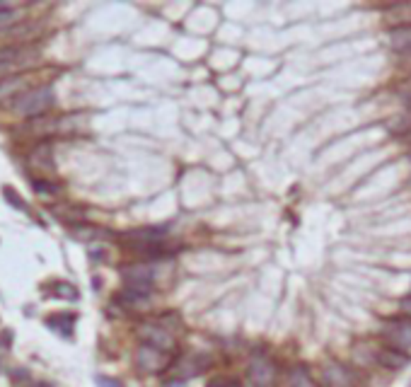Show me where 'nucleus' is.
I'll list each match as a JSON object with an SVG mask.
<instances>
[{"label":"nucleus","mask_w":411,"mask_h":387,"mask_svg":"<svg viewBox=\"0 0 411 387\" xmlns=\"http://www.w3.org/2000/svg\"><path fill=\"white\" fill-rule=\"evenodd\" d=\"M138 339L143 341V344L153 346V349H160L165 351V354H172L174 346H177V341H174V336L170 334V330H165V327L155 325V322H145V325H138Z\"/></svg>","instance_id":"obj_4"},{"label":"nucleus","mask_w":411,"mask_h":387,"mask_svg":"<svg viewBox=\"0 0 411 387\" xmlns=\"http://www.w3.org/2000/svg\"><path fill=\"white\" fill-rule=\"evenodd\" d=\"M27 87H29V78L27 75H10V78H5V80H0V100H8V97H22Z\"/></svg>","instance_id":"obj_10"},{"label":"nucleus","mask_w":411,"mask_h":387,"mask_svg":"<svg viewBox=\"0 0 411 387\" xmlns=\"http://www.w3.org/2000/svg\"><path fill=\"white\" fill-rule=\"evenodd\" d=\"M387 129L392 131V134H397V136L407 134V131L411 129V114H397V116H392V119L387 121Z\"/></svg>","instance_id":"obj_15"},{"label":"nucleus","mask_w":411,"mask_h":387,"mask_svg":"<svg viewBox=\"0 0 411 387\" xmlns=\"http://www.w3.org/2000/svg\"><path fill=\"white\" fill-rule=\"evenodd\" d=\"M5 199H8L10 204H15V206H17V208H22V210L27 208V206H24V201L17 196V192H12V189H10V187H5Z\"/></svg>","instance_id":"obj_21"},{"label":"nucleus","mask_w":411,"mask_h":387,"mask_svg":"<svg viewBox=\"0 0 411 387\" xmlns=\"http://www.w3.org/2000/svg\"><path fill=\"white\" fill-rule=\"evenodd\" d=\"M53 107V87L42 85L34 87V90H27L22 97L12 102V109L22 116H42L46 114Z\"/></svg>","instance_id":"obj_2"},{"label":"nucleus","mask_w":411,"mask_h":387,"mask_svg":"<svg viewBox=\"0 0 411 387\" xmlns=\"http://www.w3.org/2000/svg\"><path fill=\"white\" fill-rule=\"evenodd\" d=\"M206 387H242V383L237 378H232V375H215V378L208 380Z\"/></svg>","instance_id":"obj_17"},{"label":"nucleus","mask_w":411,"mask_h":387,"mask_svg":"<svg viewBox=\"0 0 411 387\" xmlns=\"http://www.w3.org/2000/svg\"><path fill=\"white\" fill-rule=\"evenodd\" d=\"M399 307H402V312H404V315H407L409 320H411V296L402 298V303H399Z\"/></svg>","instance_id":"obj_22"},{"label":"nucleus","mask_w":411,"mask_h":387,"mask_svg":"<svg viewBox=\"0 0 411 387\" xmlns=\"http://www.w3.org/2000/svg\"><path fill=\"white\" fill-rule=\"evenodd\" d=\"M387 22L397 24V27H409L411 24V3L394 5L387 10Z\"/></svg>","instance_id":"obj_13"},{"label":"nucleus","mask_w":411,"mask_h":387,"mask_svg":"<svg viewBox=\"0 0 411 387\" xmlns=\"http://www.w3.org/2000/svg\"><path fill=\"white\" fill-rule=\"evenodd\" d=\"M73 325H75V315H71V312H58V315L46 317V327L53 332H58L61 336H71Z\"/></svg>","instance_id":"obj_12"},{"label":"nucleus","mask_w":411,"mask_h":387,"mask_svg":"<svg viewBox=\"0 0 411 387\" xmlns=\"http://www.w3.org/2000/svg\"><path fill=\"white\" fill-rule=\"evenodd\" d=\"M163 387H187V383H184V380H167Z\"/></svg>","instance_id":"obj_23"},{"label":"nucleus","mask_w":411,"mask_h":387,"mask_svg":"<svg viewBox=\"0 0 411 387\" xmlns=\"http://www.w3.org/2000/svg\"><path fill=\"white\" fill-rule=\"evenodd\" d=\"M387 46L397 53H409L411 51V24L409 27H392L387 32Z\"/></svg>","instance_id":"obj_9"},{"label":"nucleus","mask_w":411,"mask_h":387,"mask_svg":"<svg viewBox=\"0 0 411 387\" xmlns=\"http://www.w3.org/2000/svg\"><path fill=\"white\" fill-rule=\"evenodd\" d=\"M404 56H407V58H411V51H409V53H404Z\"/></svg>","instance_id":"obj_24"},{"label":"nucleus","mask_w":411,"mask_h":387,"mask_svg":"<svg viewBox=\"0 0 411 387\" xmlns=\"http://www.w3.org/2000/svg\"><path fill=\"white\" fill-rule=\"evenodd\" d=\"M170 363H172V354H165L148 344H140L136 351V366L143 373H163L165 368H170Z\"/></svg>","instance_id":"obj_5"},{"label":"nucleus","mask_w":411,"mask_h":387,"mask_svg":"<svg viewBox=\"0 0 411 387\" xmlns=\"http://www.w3.org/2000/svg\"><path fill=\"white\" fill-rule=\"evenodd\" d=\"M17 17H19L17 10H0V29L10 27L12 22H17Z\"/></svg>","instance_id":"obj_19"},{"label":"nucleus","mask_w":411,"mask_h":387,"mask_svg":"<svg viewBox=\"0 0 411 387\" xmlns=\"http://www.w3.org/2000/svg\"><path fill=\"white\" fill-rule=\"evenodd\" d=\"M249 383L252 387H273L276 385V366L266 356H254L249 361Z\"/></svg>","instance_id":"obj_6"},{"label":"nucleus","mask_w":411,"mask_h":387,"mask_svg":"<svg viewBox=\"0 0 411 387\" xmlns=\"http://www.w3.org/2000/svg\"><path fill=\"white\" fill-rule=\"evenodd\" d=\"M121 242L129 249L138 254H145V257H160V254H167L172 249L170 244V237L165 230L158 228H143V230H131L121 237Z\"/></svg>","instance_id":"obj_1"},{"label":"nucleus","mask_w":411,"mask_h":387,"mask_svg":"<svg viewBox=\"0 0 411 387\" xmlns=\"http://www.w3.org/2000/svg\"><path fill=\"white\" fill-rule=\"evenodd\" d=\"M95 383L97 387H124V383H119L116 378H107V375H97Z\"/></svg>","instance_id":"obj_20"},{"label":"nucleus","mask_w":411,"mask_h":387,"mask_svg":"<svg viewBox=\"0 0 411 387\" xmlns=\"http://www.w3.org/2000/svg\"><path fill=\"white\" fill-rule=\"evenodd\" d=\"M288 387H317L315 380L310 378L305 368H293L291 370V380H288Z\"/></svg>","instance_id":"obj_14"},{"label":"nucleus","mask_w":411,"mask_h":387,"mask_svg":"<svg viewBox=\"0 0 411 387\" xmlns=\"http://www.w3.org/2000/svg\"><path fill=\"white\" fill-rule=\"evenodd\" d=\"M397 97L402 102H407V105H411V75L404 78V80L397 85Z\"/></svg>","instance_id":"obj_18"},{"label":"nucleus","mask_w":411,"mask_h":387,"mask_svg":"<svg viewBox=\"0 0 411 387\" xmlns=\"http://www.w3.org/2000/svg\"><path fill=\"white\" fill-rule=\"evenodd\" d=\"M210 366V356L206 354H189L184 359L177 361L174 370H177L182 378H192V375H201L206 368Z\"/></svg>","instance_id":"obj_7"},{"label":"nucleus","mask_w":411,"mask_h":387,"mask_svg":"<svg viewBox=\"0 0 411 387\" xmlns=\"http://www.w3.org/2000/svg\"><path fill=\"white\" fill-rule=\"evenodd\" d=\"M322 375H325V383L329 387H354V378L351 373L339 363H329L322 368Z\"/></svg>","instance_id":"obj_8"},{"label":"nucleus","mask_w":411,"mask_h":387,"mask_svg":"<svg viewBox=\"0 0 411 387\" xmlns=\"http://www.w3.org/2000/svg\"><path fill=\"white\" fill-rule=\"evenodd\" d=\"M378 363L383 366V368H387V370H402L404 366L409 363V356L407 354H402V351H397V349H380L378 351Z\"/></svg>","instance_id":"obj_11"},{"label":"nucleus","mask_w":411,"mask_h":387,"mask_svg":"<svg viewBox=\"0 0 411 387\" xmlns=\"http://www.w3.org/2000/svg\"><path fill=\"white\" fill-rule=\"evenodd\" d=\"M383 336L390 349H397L407 354L411 349V320L409 317H392L383 325Z\"/></svg>","instance_id":"obj_3"},{"label":"nucleus","mask_w":411,"mask_h":387,"mask_svg":"<svg viewBox=\"0 0 411 387\" xmlns=\"http://www.w3.org/2000/svg\"><path fill=\"white\" fill-rule=\"evenodd\" d=\"M53 288H56V291H51V296L66 298V300H77V288L71 286V283L58 281V283H53Z\"/></svg>","instance_id":"obj_16"}]
</instances>
